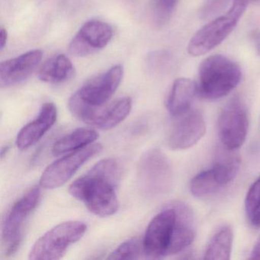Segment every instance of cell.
Returning <instances> with one entry per match:
<instances>
[{
    "instance_id": "6da1fadb",
    "label": "cell",
    "mask_w": 260,
    "mask_h": 260,
    "mask_svg": "<svg viewBox=\"0 0 260 260\" xmlns=\"http://www.w3.org/2000/svg\"><path fill=\"white\" fill-rule=\"evenodd\" d=\"M122 168L114 158L102 159L86 174L72 182L69 192L84 204L90 212L100 217L113 215L119 208L116 188Z\"/></svg>"
},
{
    "instance_id": "7a4b0ae2",
    "label": "cell",
    "mask_w": 260,
    "mask_h": 260,
    "mask_svg": "<svg viewBox=\"0 0 260 260\" xmlns=\"http://www.w3.org/2000/svg\"><path fill=\"white\" fill-rule=\"evenodd\" d=\"M240 67L223 55L207 57L199 67L198 91L202 98L216 100L231 93L241 80Z\"/></svg>"
},
{
    "instance_id": "3957f363",
    "label": "cell",
    "mask_w": 260,
    "mask_h": 260,
    "mask_svg": "<svg viewBox=\"0 0 260 260\" xmlns=\"http://www.w3.org/2000/svg\"><path fill=\"white\" fill-rule=\"evenodd\" d=\"M173 172L167 156L157 149L141 156L137 170V184L144 197L154 199L167 194L173 185Z\"/></svg>"
},
{
    "instance_id": "277c9868",
    "label": "cell",
    "mask_w": 260,
    "mask_h": 260,
    "mask_svg": "<svg viewBox=\"0 0 260 260\" xmlns=\"http://www.w3.org/2000/svg\"><path fill=\"white\" fill-rule=\"evenodd\" d=\"M249 2L234 0L228 13L200 28L188 43V54L194 57L204 55L221 44L237 26Z\"/></svg>"
},
{
    "instance_id": "5b68a950",
    "label": "cell",
    "mask_w": 260,
    "mask_h": 260,
    "mask_svg": "<svg viewBox=\"0 0 260 260\" xmlns=\"http://www.w3.org/2000/svg\"><path fill=\"white\" fill-rule=\"evenodd\" d=\"M86 223L69 220L56 225L35 243L28 254L31 260H57L61 258L68 248L84 236Z\"/></svg>"
},
{
    "instance_id": "8992f818",
    "label": "cell",
    "mask_w": 260,
    "mask_h": 260,
    "mask_svg": "<svg viewBox=\"0 0 260 260\" xmlns=\"http://www.w3.org/2000/svg\"><path fill=\"white\" fill-rule=\"evenodd\" d=\"M68 106L77 119L100 130L107 131L116 127L128 116L132 109V100L130 97H121L109 104L91 106L74 93Z\"/></svg>"
},
{
    "instance_id": "52a82bcc",
    "label": "cell",
    "mask_w": 260,
    "mask_h": 260,
    "mask_svg": "<svg viewBox=\"0 0 260 260\" xmlns=\"http://www.w3.org/2000/svg\"><path fill=\"white\" fill-rule=\"evenodd\" d=\"M40 198V188L34 186L18 199L7 213L2 228L3 251L7 256L19 249L23 238L24 226L37 208Z\"/></svg>"
},
{
    "instance_id": "ba28073f",
    "label": "cell",
    "mask_w": 260,
    "mask_h": 260,
    "mask_svg": "<svg viewBox=\"0 0 260 260\" xmlns=\"http://www.w3.org/2000/svg\"><path fill=\"white\" fill-rule=\"evenodd\" d=\"M175 220L176 213L171 203L152 219L143 238L146 258L168 256L174 232Z\"/></svg>"
},
{
    "instance_id": "9c48e42d",
    "label": "cell",
    "mask_w": 260,
    "mask_h": 260,
    "mask_svg": "<svg viewBox=\"0 0 260 260\" xmlns=\"http://www.w3.org/2000/svg\"><path fill=\"white\" fill-rule=\"evenodd\" d=\"M100 144H92L76 150L48 166L42 173L40 186L45 189H54L64 185L89 159L100 153Z\"/></svg>"
},
{
    "instance_id": "30bf717a",
    "label": "cell",
    "mask_w": 260,
    "mask_h": 260,
    "mask_svg": "<svg viewBox=\"0 0 260 260\" xmlns=\"http://www.w3.org/2000/svg\"><path fill=\"white\" fill-rule=\"evenodd\" d=\"M218 134L223 147L237 150L246 141L249 119L246 106L236 98L223 108L218 118Z\"/></svg>"
},
{
    "instance_id": "8fae6325",
    "label": "cell",
    "mask_w": 260,
    "mask_h": 260,
    "mask_svg": "<svg viewBox=\"0 0 260 260\" xmlns=\"http://www.w3.org/2000/svg\"><path fill=\"white\" fill-rule=\"evenodd\" d=\"M124 75L121 65H115L104 74H100L85 83L76 95L91 106L106 104L121 84Z\"/></svg>"
},
{
    "instance_id": "7c38bea8",
    "label": "cell",
    "mask_w": 260,
    "mask_h": 260,
    "mask_svg": "<svg viewBox=\"0 0 260 260\" xmlns=\"http://www.w3.org/2000/svg\"><path fill=\"white\" fill-rule=\"evenodd\" d=\"M113 36L110 25L100 20H90L84 24L73 38L69 51L76 57H86L107 46Z\"/></svg>"
},
{
    "instance_id": "4fadbf2b",
    "label": "cell",
    "mask_w": 260,
    "mask_h": 260,
    "mask_svg": "<svg viewBox=\"0 0 260 260\" xmlns=\"http://www.w3.org/2000/svg\"><path fill=\"white\" fill-rule=\"evenodd\" d=\"M167 138V144L172 150H186L197 144L205 134L206 124L202 113L190 109L177 117Z\"/></svg>"
},
{
    "instance_id": "5bb4252c",
    "label": "cell",
    "mask_w": 260,
    "mask_h": 260,
    "mask_svg": "<svg viewBox=\"0 0 260 260\" xmlns=\"http://www.w3.org/2000/svg\"><path fill=\"white\" fill-rule=\"evenodd\" d=\"M40 50H33L0 63V86H16L28 78L42 59Z\"/></svg>"
},
{
    "instance_id": "9a60e30c",
    "label": "cell",
    "mask_w": 260,
    "mask_h": 260,
    "mask_svg": "<svg viewBox=\"0 0 260 260\" xmlns=\"http://www.w3.org/2000/svg\"><path fill=\"white\" fill-rule=\"evenodd\" d=\"M57 109L53 103H45L36 119L24 126L16 137V144L21 150H27L39 142L54 125Z\"/></svg>"
},
{
    "instance_id": "2e32d148",
    "label": "cell",
    "mask_w": 260,
    "mask_h": 260,
    "mask_svg": "<svg viewBox=\"0 0 260 260\" xmlns=\"http://www.w3.org/2000/svg\"><path fill=\"white\" fill-rule=\"evenodd\" d=\"M176 213L174 232L169 255L185 250L191 245L196 234V222L191 208L182 202H171Z\"/></svg>"
},
{
    "instance_id": "e0dca14e",
    "label": "cell",
    "mask_w": 260,
    "mask_h": 260,
    "mask_svg": "<svg viewBox=\"0 0 260 260\" xmlns=\"http://www.w3.org/2000/svg\"><path fill=\"white\" fill-rule=\"evenodd\" d=\"M197 95V83L188 78L176 79L167 101V108L170 115L177 118L186 113L191 109V105Z\"/></svg>"
},
{
    "instance_id": "ac0fdd59",
    "label": "cell",
    "mask_w": 260,
    "mask_h": 260,
    "mask_svg": "<svg viewBox=\"0 0 260 260\" xmlns=\"http://www.w3.org/2000/svg\"><path fill=\"white\" fill-rule=\"evenodd\" d=\"M74 75V67L69 57L60 54L44 63L39 71V78L49 83H59L70 80Z\"/></svg>"
},
{
    "instance_id": "d6986e66",
    "label": "cell",
    "mask_w": 260,
    "mask_h": 260,
    "mask_svg": "<svg viewBox=\"0 0 260 260\" xmlns=\"http://www.w3.org/2000/svg\"><path fill=\"white\" fill-rule=\"evenodd\" d=\"M99 138V134L93 129L81 127L59 139L52 147V154L60 156L70 152L80 150L93 144Z\"/></svg>"
},
{
    "instance_id": "ffe728a7",
    "label": "cell",
    "mask_w": 260,
    "mask_h": 260,
    "mask_svg": "<svg viewBox=\"0 0 260 260\" xmlns=\"http://www.w3.org/2000/svg\"><path fill=\"white\" fill-rule=\"evenodd\" d=\"M236 151L223 147L217 152L212 169L223 186L234 180L240 170L241 160Z\"/></svg>"
},
{
    "instance_id": "44dd1931",
    "label": "cell",
    "mask_w": 260,
    "mask_h": 260,
    "mask_svg": "<svg viewBox=\"0 0 260 260\" xmlns=\"http://www.w3.org/2000/svg\"><path fill=\"white\" fill-rule=\"evenodd\" d=\"M234 232L231 226H222L214 234L204 254L208 260H228L232 252Z\"/></svg>"
},
{
    "instance_id": "7402d4cb",
    "label": "cell",
    "mask_w": 260,
    "mask_h": 260,
    "mask_svg": "<svg viewBox=\"0 0 260 260\" xmlns=\"http://www.w3.org/2000/svg\"><path fill=\"white\" fill-rule=\"evenodd\" d=\"M223 187L212 168L198 173L190 182L191 194L200 199L214 196Z\"/></svg>"
},
{
    "instance_id": "603a6c76",
    "label": "cell",
    "mask_w": 260,
    "mask_h": 260,
    "mask_svg": "<svg viewBox=\"0 0 260 260\" xmlns=\"http://www.w3.org/2000/svg\"><path fill=\"white\" fill-rule=\"evenodd\" d=\"M145 257L143 239L132 237L117 246L107 257L108 259H138Z\"/></svg>"
},
{
    "instance_id": "cb8c5ba5",
    "label": "cell",
    "mask_w": 260,
    "mask_h": 260,
    "mask_svg": "<svg viewBox=\"0 0 260 260\" xmlns=\"http://www.w3.org/2000/svg\"><path fill=\"white\" fill-rule=\"evenodd\" d=\"M246 217L251 224L260 226V176L248 190L245 199Z\"/></svg>"
},
{
    "instance_id": "d4e9b609",
    "label": "cell",
    "mask_w": 260,
    "mask_h": 260,
    "mask_svg": "<svg viewBox=\"0 0 260 260\" xmlns=\"http://www.w3.org/2000/svg\"><path fill=\"white\" fill-rule=\"evenodd\" d=\"M177 3L178 0H155L153 14L158 25H162L170 19Z\"/></svg>"
},
{
    "instance_id": "484cf974",
    "label": "cell",
    "mask_w": 260,
    "mask_h": 260,
    "mask_svg": "<svg viewBox=\"0 0 260 260\" xmlns=\"http://www.w3.org/2000/svg\"><path fill=\"white\" fill-rule=\"evenodd\" d=\"M249 1H255V0H249ZM222 3H223V0H207L206 7L204 13H205V14H211V12L218 8Z\"/></svg>"
},
{
    "instance_id": "4316f807",
    "label": "cell",
    "mask_w": 260,
    "mask_h": 260,
    "mask_svg": "<svg viewBox=\"0 0 260 260\" xmlns=\"http://www.w3.org/2000/svg\"><path fill=\"white\" fill-rule=\"evenodd\" d=\"M250 259H260V237L251 252Z\"/></svg>"
},
{
    "instance_id": "83f0119b",
    "label": "cell",
    "mask_w": 260,
    "mask_h": 260,
    "mask_svg": "<svg viewBox=\"0 0 260 260\" xmlns=\"http://www.w3.org/2000/svg\"><path fill=\"white\" fill-rule=\"evenodd\" d=\"M8 40V33L5 28H2L0 30V49L3 50L6 46Z\"/></svg>"
},
{
    "instance_id": "f1b7e54d",
    "label": "cell",
    "mask_w": 260,
    "mask_h": 260,
    "mask_svg": "<svg viewBox=\"0 0 260 260\" xmlns=\"http://www.w3.org/2000/svg\"><path fill=\"white\" fill-rule=\"evenodd\" d=\"M9 147H3L2 150H1V158H4L5 156V155L7 154V152L9 151Z\"/></svg>"
}]
</instances>
